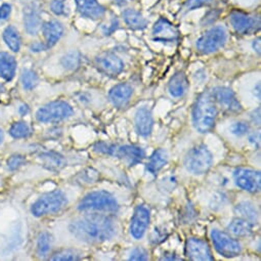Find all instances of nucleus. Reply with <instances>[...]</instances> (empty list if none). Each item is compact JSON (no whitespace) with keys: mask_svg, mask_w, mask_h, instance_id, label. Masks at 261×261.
<instances>
[{"mask_svg":"<svg viewBox=\"0 0 261 261\" xmlns=\"http://www.w3.org/2000/svg\"><path fill=\"white\" fill-rule=\"evenodd\" d=\"M250 120L254 125H260V108L252 111V113L250 114Z\"/></svg>","mask_w":261,"mask_h":261,"instance_id":"09e8293b","label":"nucleus"},{"mask_svg":"<svg viewBox=\"0 0 261 261\" xmlns=\"http://www.w3.org/2000/svg\"><path fill=\"white\" fill-rule=\"evenodd\" d=\"M213 163V156L209 149L204 145H199L191 149L185 157V167L195 175L207 173Z\"/></svg>","mask_w":261,"mask_h":261,"instance_id":"39448f33","label":"nucleus"},{"mask_svg":"<svg viewBox=\"0 0 261 261\" xmlns=\"http://www.w3.org/2000/svg\"><path fill=\"white\" fill-rule=\"evenodd\" d=\"M25 30L30 35H37L42 27L40 10L37 4L32 3L25 8L24 11Z\"/></svg>","mask_w":261,"mask_h":261,"instance_id":"f3484780","label":"nucleus"},{"mask_svg":"<svg viewBox=\"0 0 261 261\" xmlns=\"http://www.w3.org/2000/svg\"><path fill=\"white\" fill-rule=\"evenodd\" d=\"M229 22L233 30L242 35L252 34L259 30V17H251L241 11H233L229 16Z\"/></svg>","mask_w":261,"mask_h":261,"instance_id":"9b49d317","label":"nucleus"},{"mask_svg":"<svg viewBox=\"0 0 261 261\" xmlns=\"http://www.w3.org/2000/svg\"><path fill=\"white\" fill-rule=\"evenodd\" d=\"M114 156L120 159L129 167H132L141 163L144 160L146 154L141 147L126 145L120 147L117 146Z\"/></svg>","mask_w":261,"mask_h":261,"instance_id":"dca6fc26","label":"nucleus"},{"mask_svg":"<svg viewBox=\"0 0 261 261\" xmlns=\"http://www.w3.org/2000/svg\"><path fill=\"white\" fill-rule=\"evenodd\" d=\"M134 88L127 83H120L111 88L109 99L116 108H124L132 98Z\"/></svg>","mask_w":261,"mask_h":261,"instance_id":"6ab92c4d","label":"nucleus"},{"mask_svg":"<svg viewBox=\"0 0 261 261\" xmlns=\"http://www.w3.org/2000/svg\"><path fill=\"white\" fill-rule=\"evenodd\" d=\"M9 132L14 139H26L31 136L32 130L27 122L18 121L11 126Z\"/></svg>","mask_w":261,"mask_h":261,"instance_id":"7c9ffc66","label":"nucleus"},{"mask_svg":"<svg viewBox=\"0 0 261 261\" xmlns=\"http://www.w3.org/2000/svg\"><path fill=\"white\" fill-rule=\"evenodd\" d=\"M153 40L161 43H176L179 38V33L176 27L165 18H160L154 25L152 30Z\"/></svg>","mask_w":261,"mask_h":261,"instance_id":"f8f14e48","label":"nucleus"},{"mask_svg":"<svg viewBox=\"0 0 261 261\" xmlns=\"http://www.w3.org/2000/svg\"><path fill=\"white\" fill-rule=\"evenodd\" d=\"M230 133L231 135L236 136V137H244V136H247L250 132V125L247 123V122H244V121H239V122H236L233 123L230 128Z\"/></svg>","mask_w":261,"mask_h":261,"instance_id":"f704fd0d","label":"nucleus"},{"mask_svg":"<svg viewBox=\"0 0 261 261\" xmlns=\"http://www.w3.org/2000/svg\"><path fill=\"white\" fill-rule=\"evenodd\" d=\"M82 63V56L78 51H70L62 58L61 64L68 71L77 70Z\"/></svg>","mask_w":261,"mask_h":261,"instance_id":"2f4dec72","label":"nucleus"},{"mask_svg":"<svg viewBox=\"0 0 261 261\" xmlns=\"http://www.w3.org/2000/svg\"><path fill=\"white\" fill-rule=\"evenodd\" d=\"M21 82L25 90H33L39 82L38 75L31 69H25L22 72Z\"/></svg>","mask_w":261,"mask_h":261,"instance_id":"473e14b6","label":"nucleus"},{"mask_svg":"<svg viewBox=\"0 0 261 261\" xmlns=\"http://www.w3.org/2000/svg\"><path fill=\"white\" fill-rule=\"evenodd\" d=\"M113 2L118 7H124L127 5V0H113Z\"/></svg>","mask_w":261,"mask_h":261,"instance_id":"5fc2aeb1","label":"nucleus"},{"mask_svg":"<svg viewBox=\"0 0 261 261\" xmlns=\"http://www.w3.org/2000/svg\"><path fill=\"white\" fill-rule=\"evenodd\" d=\"M148 259H149V253L144 248L134 249L129 256V260H134V261H145Z\"/></svg>","mask_w":261,"mask_h":261,"instance_id":"ea45409f","label":"nucleus"},{"mask_svg":"<svg viewBox=\"0 0 261 261\" xmlns=\"http://www.w3.org/2000/svg\"><path fill=\"white\" fill-rule=\"evenodd\" d=\"M30 49L33 51V53H40V51H44L47 49L45 43H41V42H34L31 44L30 46Z\"/></svg>","mask_w":261,"mask_h":261,"instance_id":"8fccbe9b","label":"nucleus"},{"mask_svg":"<svg viewBox=\"0 0 261 261\" xmlns=\"http://www.w3.org/2000/svg\"><path fill=\"white\" fill-rule=\"evenodd\" d=\"M4 139H5V137H4V133H3V130L0 129V145H2V144L4 143Z\"/></svg>","mask_w":261,"mask_h":261,"instance_id":"4d7b16f0","label":"nucleus"},{"mask_svg":"<svg viewBox=\"0 0 261 261\" xmlns=\"http://www.w3.org/2000/svg\"><path fill=\"white\" fill-rule=\"evenodd\" d=\"M210 2L211 0H188L186 6H185V10L187 12L194 11V10H197V9H200V8L206 6Z\"/></svg>","mask_w":261,"mask_h":261,"instance_id":"37998d69","label":"nucleus"},{"mask_svg":"<svg viewBox=\"0 0 261 261\" xmlns=\"http://www.w3.org/2000/svg\"><path fill=\"white\" fill-rule=\"evenodd\" d=\"M161 260H180V258H178V257H176L174 254L172 255L171 254V256L170 257H167V256H164L163 258H161Z\"/></svg>","mask_w":261,"mask_h":261,"instance_id":"6e6d98bb","label":"nucleus"},{"mask_svg":"<svg viewBox=\"0 0 261 261\" xmlns=\"http://www.w3.org/2000/svg\"><path fill=\"white\" fill-rule=\"evenodd\" d=\"M75 4L81 16L87 19L97 21L106 14V9L97 0H75Z\"/></svg>","mask_w":261,"mask_h":261,"instance_id":"a211bd4d","label":"nucleus"},{"mask_svg":"<svg viewBox=\"0 0 261 261\" xmlns=\"http://www.w3.org/2000/svg\"><path fill=\"white\" fill-rule=\"evenodd\" d=\"M226 202H227V196L224 193L217 192L212 196L209 205L212 210H219L222 207H224Z\"/></svg>","mask_w":261,"mask_h":261,"instance_id":"e433bc0d","label":"nucleus"},{"mask_svg":"<svg viewBox=\"0 0 261 261\" xmlns=\"http://www.w3.org/2000/svg\"><path fill=\"white\" fill-rule=\"evenodd\" d=\"M4 40L11 50H13L14 53L20 51L22 43L21 36L15 27L9 26L8 28H6V30L4 31Z\"/></svg>","mask_w":261,"mask_h":261,"instance_id":"c85d7f7f","label":"nucleus"},{"mask_svg":"<svg viewBox=\"0 0 261 261\" xmlns=\"http://www.w3.org/2000/svg\"><path fill=\"white\" fill-rule=\"evenodd\" d=\"M117 146L113 144H108L105 142H99L96 143L93 147V150L99 154L102 155H109V156H114L115 151H116Z\"/></svg>","mask_w":261,"mask_h":261,"instance_id":"4c0bfd02","label":"nucleus"},{"mask_svg":"<svg viewBox=\"0 0 261 261\" xmlns=\"http://www.w3.org/2000/svg\"><path fill=\"white\" fill-rule=\"evenodd\" d=\"M74 114L70 103L64 100H55L42 106L36 112V119L40 123H59Z\"/></svg>","mask_w":261,"mask_h":261,"instance_id":"423d86ee","label":"nucleus"},{"mask_svg":"<svg viewBox=\"0 0 261 261\" xmlns=\"http://www.w3.org/2000/svg\"><path fill=\"white\" fill-rule=\"evenodd\" d=\"M254 95H255L258 99H260V84H259V83H257L256 86L254 87Z\"/></svg>","mask_w":261,"mask_h":261,"instance_id":"864d4df0","label":"nucleus"},{"mask_svg":"<svg viewBox=\"0 0 261 261\" xmlns=\"http://www.w3.org/2000/svg\"><path fill=\"white\" fill-rule=\"evenodd\" d=\"M78 178H79V181H81L83 184L90 185V184H94L98 180L99 173H98V171H96L93 168H88V169L84 170L83 172H81L79 174Z\"/></svg>","mask_w":261,"mask_h":261,"instance_id":"c9c22d12","label":"nucleus"},{"mask_svg":"<svg viewBox=\"0 0 261 261\" xmlns=\"http://www.w3.org/2000/svg\"><path fill=\"white\" fill-rule=\"evenodd\" d=\"M218 115L217 105L211 91L202 92L196 99L193 107V125L200 134H208L215 126Z\"/></svg>","mask_w":261,"mask_h":261,"instance_id":"f03ea898","label":"nucleus"},{"mask_svg":"<svg viewBox=\"0 0 261 261\" xmlns=\"http://www.w3.org/2000/svg\"><path fill=\"white\" fill-rule=\"evenodd\" d=\"M39 159L41 160L43 167L55 172L62 170L67 164L65 157L56 152H44L39 156Z\"/></svg>","mask_w":261,"mask_h":261,"instance_id":"393cba45","label":"nucleus"},{"mask_svg":"<svg viewBox=\"0 0 261 261\" xmlns=\"http://www.w3.org/2000/svg\"><path fill=\"white\" fill-rule=\"evenodd\" d=\"M78 210L81 212L116 213L119 210V205L111 193L97 191L87 194L79 202Z\"/></svg>","mask_w":261,"mask_h":261,"instance_id":"7ed1b4c3","label":"nucleus"},{"mask_svg":"<svg viewBox=\"0 0 261 261\" xmlns=\"http://www.w3.org/2000/svg\"><path fill=\"white\" fill-rule=\"evenodd\" d=\"M168 163V153L164 149L156 150L149 159L146 165V170L152 174L157 175L161 169H163Z\"/></svg>","mask_w":261,"mask_h":261,"instance_id":"5701e85b","label":"nucleus"},{"mask_svg":"<svg viewBox=\"0 0 261 261\" xmlns=\"http://www.w3.org/2000/svg\"><path fill=\"white\" fill-rule=\"evenodd\" d=\"M248 142L254 148H259L260 146V134L259 132H253L248 134Z\"/></svg>","mask_w":261,"mask_h":261,"instance_id":"49530a36","label":"nucleus"},{"mask_svg":"<svg viewBox=\"0 0 261 261\" xmlns=\"http://www.w3.org/2000/svg\"><path fill=\"white\" fill-rule=\"evenodd\" d=\"M29 112H30V108H29L28 105L23 103V105L20 106V108H19V113H20L21 116H26Z\"/></svg>","mask_w":261,"mask_h":261,"instance_id":"3c124183","label":"nucleus"},{"mask_svg":"<svg viewBox=\"0 0 261 261\" xmlns=\"http://www.w3.org/2000/svg\"><path fill=\"white\" fill-rule=\"evenodd\" d=\"M69 230L76 239L87 244L103 243L111 240L117 232L114 220L97 212H91L73 220Z\"/></svg>","mask_w":261,"mask_h":261,"instance_id":"f257e3e1","label":"nucleus"},{"mask_svg":"<svg viewBox=\"0 0 261 261\" xmlns=\"http://www.w3.org/2000/svg\"><path fill=\"white\" fill-rule=\"evenodd\" d=\"M81 254L77 250L73 249H63L55 253L50 260H60V261H74V260H80Z\"/></svg>","mask_w":261,"mask_h":261,"instance_id":"72a5a7b5","label":"nucleus"},{"mask_svg":"<svg viewBox=\"0 0 261 261\" xmlns=\"http://www.w3.org/2000/svg\"><path fill=\"white\" fill-rule=\"evenodd\" d=\"M95 67L98 71L107 76H118L124 70V63L122 60L113 53H101L95 60Z\"/></svg>","mask_w":261,"mask_h":261,"instance_id":"ddd939ff","label":"nucleus"},{"mask_svg":"<svg viewBox=\"0 0 261 261\" xmlns=\"http://www.w3.org/2000/svg\"><path fill=\"white\" fill-rule=\"evenodd\" d=\"M51 12L57 16L66 14V0H53L50 4Z\"/></svg>","mask_w":261,"mask_h":261,"instance_id":"a19ab883","label":"nucleus"},{"mask_svg":"<svg viewBox=\"0 0 261 261\" xmlns=\"http://www.w3.org/2000/svg\"><path fill=\"white\" fill-rule=\"evenodd\" d=\"M153 116L147 107L140 108L135 116V125L138 134L143 138H148L153 129Z\"/></svg>","mask_w":261,"mask_h":261,"instance_id":"aec40b11","label":"nucleus"},{"mask_svg":"<svg viewBox=\"0 0 261 261\" xmlns=\"http://www.w3.org/2000/svg\"><path fill=\"white\" fill-rule=\"evenodd\" d=\"M234 212L236 214L239 215V217L247 219L253 224L256 223L258 220V211L256 207L250 202L244 201V202L238 203L234 207Z\"/></svg>","mask_w":261,"mask_h":261,"instance_id":"cd10ccee","label":"nucleus"},{"mask_svg":"<svg viewBox=\"0 0 261 261\" xmlns=\"http://www.w3.org/2000/svg\"><path fill=\"white\" fill-rule=\"evenodd\" d=\"M26 163V158L23 155H13L8 159L7 165L11 171H16Z\"/></svg>","mask_w":261,"mask_h":261,"instance_id":"58836bf2","label":"nucleus"},{"mask_svg":"<svg viewBox=\"0 0 261 261\" xmlns=\"http://www.w3.org/2000/svg\"><path fill=\"white\" fill-rule=\"evenodd\" d=\"M16 71V59L8 53H0V77L10 82L15 78Z\"/></svg>","mask_w":261,"mask_h":261,"instance_id":"b1692460","label":"nucleus"},{"mask_svg":"<svg viewBox=\"0 0 261 261\" xmlns=\"http://www.w3.org/2000/svg\"><path fill=\"white\" fill-rule=\"evenodd\" d=\"M189 86L190 83L185 73L177 72L170 78L168 82V91L171 96L178 98L182 97L187 93Z\"/></svg>","mask_w":261,"mask_h":261,"instance_id":"4be33fe9","label":"nucleus"},{"mask_svg":"<svg viewBox=\"0 0 261 261\" xmlns=\"http://www.w3.org/2000/svg\"><path fill=\"white\" fill-rule=\"evenodd\" d=\"M41 30L47 48L55 46L64 34V26L59 21H49L44 23L41 27Z\"/></svg>","mask_w":261,"mask_h":261,"instance_id":"412c9836","label":"nucleus"},{"mask_svg":"<svg viewBox=\"0 0 261 261\" xmlns=\"http://www.w3.org/2000/svg\"><path fill=\"white\" fill-rule=\"evenodd\" d=\"M211 93L217 107L219 106L224 112L228 114H238L242 112V105L230 88L218 86L213 88Z\"/></svg>","mask_w":261,"mask_h":261,"instance_id":"1a4fd4ad","label":"nucleus"},{"mask_svg":"<svg viewBox=\"0 0 261 261\" xmlns=\"http://www.w3.org/2000/svg\"><path fill=\"white\" fill-rule=\"evenodd\" d=\"M186 255L194 261L214 260L208 243L197 238H190L186 243Z\"/></svg>","mask_w":261,"mask_h":261,"instance_id":"4468645a","label":"nucleus"},{"mask_svg":"<svg viewBox=\"0 0 261 261\" xmlns=\"http://www.w3.org/2000/svg\"><path fill=\"white\" fill-rule=\"evenodd\" d=\"M166 237H167V234H166L164 231H162V230H160L159 228L156 227V228L154 229V231L152 232L150 240H151V242H152L153 244H158V243L164 241Z\"/></svg>","mask_w":261,"mask_h":261,"instance_id":"c03bdc74","label":"nucleus"},{"mask_svg":"<svg viewBox=\"0 0 261 261\" xmlns=\"http://www.w3.org/2000/svg\"><path fill=\"white\" fill-rule=\"evenodd\" d=\"M11 13H12V7L8 4L3 5L2 7H0V21L8 20Z\"/></svg>","mask_w":261,"mask_h":261,"instance_id":"de8ad7c7","label":"nucleus"},{"mask_svg":"<svg viewBox=\"0 0 261 261\" xmlns=\"http://www.w3.org/2000/svg\"><path fill=\"white\" fill-rule=\"evenodd\" d=\"M236 185L251 194L258 193L261 188V175L259 171L249 168H237L233 172Z\"/></svg>","mask_w":261,"mask_h":261,"instance_id":"9d476101","label":"nucleus"},{"mask_svg":"<svg viewBox=\"0 0 261 261\" xmlns=\"http://www.w3.org/2000/svg\"><path fill=\"white\" fill-rule=\"evenodd\" d=\"M119 26V21L116 17H113L111 19V23L108 27H102V32L105 35H111L113 32H115L118 29Z\"/></svg>","mask_w":261,"mask_h":261,"instance_id":"a18cd8bd","label":"nucleus"},{"mask_svg":"<svg viewBox=\"0 0 261 261\" xmlns=\"http://www.w3.org/2000/svg\"><path fill=\"white\" fill-rule=\"evenodd\" d=\"M254 224L242 217L233 218L228 224V230L236 237H249L253 232Z\"/></svg>","mask_w":261,"mask_h":261,"instance_id":"bb28decb","label":"nucleus"},{"mask_svg":"<svg viewBox=\"0 0 261 261\" xmlns=\"http://www.w3.org/2000/svg\"><path fill=\"white\" fill-rule=\"evenodd\" d=\"M150 220V210L146 206L140 205L135 209L132 222H130V233L136 240L143 239L149 227Z\"/></svg>","mask_w":261,"mask_h":261,"instance_id":"2eb2a0df","label":"nucleus"},{"mask_svg":"<svg viewBox=\"0 0 261 261\" xmlns=\"http://www.w3.org/2000/svg\"><path fill=\"white\" fill-rule=\"evenodd\" d=\"M221 11L220 10H212L210 12H208L205 17L202 20V25L203 26H207V25H212L220 16Z\"/></svg>","mask_w":261,"mask_h":261,"instance_id":"79ce46f5","label":"nucleus"},{"mask_svg":"<svg viewBox=\"0 0 261 261\" xmlns=\"http://www.w3.org/2000/svg\"><path fill=\"white\" fill-rule=\"evenodd\" d=\"M124 23L134 30H144L148 26V21L146 18L137 10L127 9L122 13Z\"/></svg>","mask_w":261,"mask_h":261,"instance_id":"a878e982","label":"nucleus"},{"mask_svg":"<svg viewBox=\"0 0 261 261\" xmlns=\"http://www.w3.org/2000/svg\"><path fill=\"white\" fill-rule=\"evenodd\" d=\"M227 32L222 26H215L206 31L196 42V48L203 55H210L219 50L226 42Z\"/></svg>","mask_w":261,"mask_h":261,"instance_id":"0eeeda50","label":"nucleus"},{"mask_svg":"<svg viewBox=\"0 0 261 261\" xmlns=\"http://www.w3.org/2000/svg\"><path fill=\"white\" fill-rule=\"evenodd\" d=\"M210 236L214 249L221 256L226 258H232L239 256L242 253V247L240 242L227 232L219 229H213Z\"/></svg>","mask_w":261,"mask_h":261,"instance_id":"6e6552de","label":"nucleus"},{"mask_svg":"<svg viewBox=\"0 0 261 261\" xmlns=\"http://www.w3.org/2000/svg\"><path fill=\"white\" fill-rule=\"evenodd\" d=\"M252 47H253V49H254L258 55H260V50H261V47H260V38H257L256 40L253 41Z\"/></svg>","mask_w":261,"mask_h":261,"instance_id":"603ef678","label":"nucleus"},{"mask_svg":"<svg viewBox=\"0 0 261 261\" xmlns=\"http://www.w3.org/2000/svg\"><path fill=\"white\" fill-rule=\"evenodd\" d=\"M53 237L49 232L43 231L39 234L37 240V254L40 258H46L51 250Z\"/></svg>","mask_w":261,"mask_h":261,"instance_id":"c756f323","label":"nucleus"},{"mask_svg":"<svg viewBox=\"0 0 261 261\" xmlns=\"http://www.w3.org/2000/svg\"><path fill=\"white\" fill-rule=\"evenodd\" d=\"M68 204L64 192L57 190L42 195L31 206V213L35 217H43L62 211Z\"/></svg>","mask_w":261,"mask_h":261,"instance_id":"20e7f679","label":"nucleus"}]
</instances>
